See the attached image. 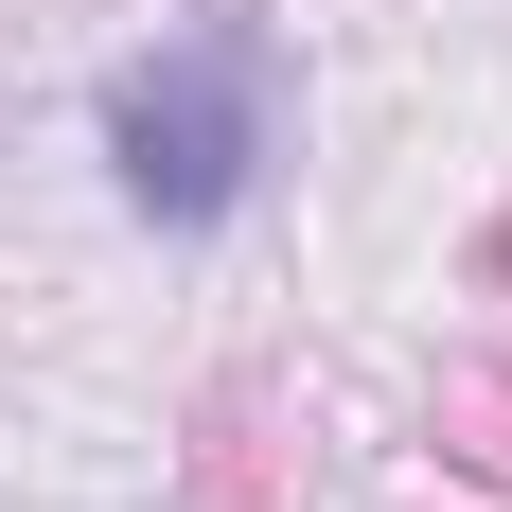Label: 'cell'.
<instances>
[{"mask_svg": "<svg viewBox=\"0 0 512 512\" xmlns=\"http://www.w3.org/2000/svg\"><path fill=\"white\" fill-rule=\"evenodd\" d=\"M106 177L142 230H230L265 177V36L248 18H195L106 71Z\"/></svg>", "mask_w": 512, "mask_h": 512, "instance_id": "6da1fadb", "label": "cell"}]
</instances>
